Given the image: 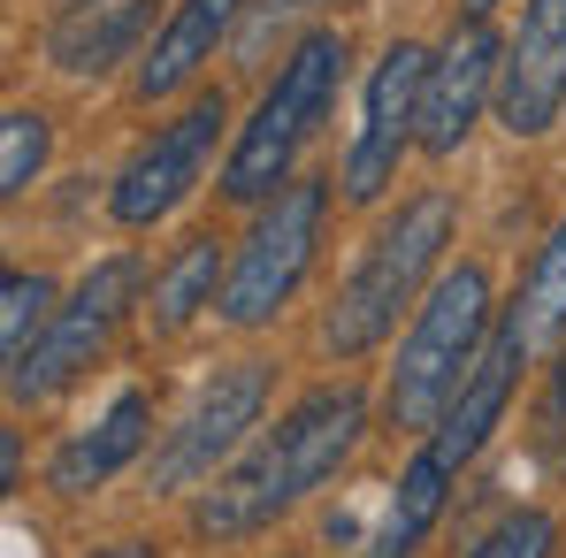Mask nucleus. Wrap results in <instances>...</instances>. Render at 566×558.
Returning a JSON list of instances; mask_svg holds the SVG:
<instances>
[{
  "instance_id": "obj_1",
  "label": "nucleus",
  "mask_w": 566,
  "mask_h": 558,
  "mask_svg": "<svg viewBox=\"0 0 566 558\" xmlns=\"http://www.w3.org/2000/svg\"><path fill=\"white\" fill-rule=\"evenodd\" d=\"M368 429H382V421H376V398H368L360 375H329V382L298 390L276 421L191 497L185 528L199 544H214V551L269 536L276 520H291L306 497H322L345 466L360 460Z\"/></svg>"
},
{
  "instance_id": "obj_2",
  "label": "nucleus",
  "mask_w": 566,
  "mask_h": 558,
  "mask_svg": "<svg viewBox=\"0 0 566 558\" xmlns=\"http://www.w3.org/2000/svg\"><path fill=\"white\" fill-rule=\"evenodd\" d=\"M452 238H460V199L437 191V185L406 191L376 230H368V245L353 253V269L337 276V291L322 298L314 352L337 360V368L382 352V345L398 337V322H413L421 298L437 291V276L452 269V261H444Z\"/></svg>"
},
{
  "instance_id": "obj_3",
  "label": "nucleus",
  "mask_w": 566,
  "mask_h": 558,
  "mask_svg": "<svg viewBox=\"0 0 566 558\" xmlns=\"http://www.w3.org/2000/svg\"><path fill=\"white\" fill-rule=\"evenodd\" d=\"M497 283L482 261H452L437 291L421 298V314L398 329V352H390V368H382V390H376V421L382 436H406V444H421L444 413H452V398L468 390V375L482 368V352H490V337H497Z\"/></svg>"
},
{
  "instance_id": "obj_4",
  "label": "nucleus",
  "mask_w": 566,
  "mask_h": 558,
  "mask_svg": "<svg viewBox=\"0 0 566 558\" xmlns=\"http://www.w3.org/2000/svg\"><path fill=\"white\" fill-rule=\"evenodd\" d=\"M353 77V39L337 23H314L291 54L276 62V77L261 85L253 115L238 123L230 154H222V199L230 207H261L298 177V154L322 138V123L337 115V93Z\"/></svg>"
},
{
  "instance_id": "obj_5",
  "label": "nucleus",
  "mask_w": 566,
  "mask_h": 558,
  "mask_svg": "<svg viewBox=\"0 0 566 558\" xmlns=\"http://www.w3.org/2000/svg\"><path fill=\"white\" fill-rule=\"evenodd\" d=\"M329 207H337V177H291L276 199L253 207L238 253H230V283H222V306L214 322L253 337V329H276L291 314V298L306 291L314 261H322V230H329Z\"/></svg>"
},
{
  "instance_id": "obj_6",
  "label": "nucleus",
  "mask_w": 566,
  "mask_h": 558,
  "mask_svg": "<svg viewBox=\"0 0 566 558\" xmlns=\"http://www.w3.org/2000/svg\"><path fill=\"white\" fill-rule=\"evenodd\" d=\"M269 398H276V360L269 352H238V360H222L214 375H199L185 413L146 452V489L154 497H199L222 466L261 436Z\"/></svg>"
},
{
  "instance_id": "obj_7",
  "label": "nucleus",
  "mask_w": 566,
  "mask_h": 558,
  "mask_svg": "<svg viewBox=\"0 0 566 558\" xmlns=\"http://www.w3.org/2000/svg\"><path fill=\"white\" fill-rule=\"evenodd\" d=\"M146 276H154V269H146L138 253H99L93 269L62 291V314H54V329L39 337V352L8 375V406H54L62 390H77V382L115 352V329L138 322Z\"/></svg>"
},
{
  "instance_id": "obj_8",
  "label": "nucleus",
  "mask_w": 566,
  "mask_h": 558,
  "mask_svg": "<svg viewBox=\"0 0 566 558\" xmlns=\"http://www.w3.org/2000/svg\"><path fill=\"white\" fill-rule=\"evenodd\" d=\"M238 138V123H230V99L222 85H199V93L169 115V123H154V138L115 169V185H107V222L115 230H161L177 207H185L191 191L207 185V169H214V154Z\"/></svg>"
},
{
  "instance_id": "obj_9",
  "label": "nucleus",
  "mask_w": 566,
  "mask_h": 558,
  "mask_svg": "<svg viewBox=\"0 0 566 558\" xmlns=\"http://www.w3.org/2000/svg\"><path fill=\"white\" fill-rule=\"evenodd\" d=\"M429 54L421 39H390L360 85V123H353V146H345V169H337V199L345 207H382L406 154H421V93H429Z\"/></svg>"
},
{
  "instance_id": "obj_10",
  "label": "nucleus",
  "mask_w": 566,
  "mask_h": 558,
  "mask_svg": "<svg viewBox=\"0 0 566 558\" xmlns=\"http://www.w3.org/2000/svg\"><path fill=\"white\" fill-rule=\"evenodd\" d=\"M497 70H505V39L490 15H460L444 31V46L429 54V93H421V154L452 161L468 154L474 123L497 107Z\"/></svg>"
},
{
  "instance_id": "obj_11",
  "label": "nucleus",
  "mask_w": 566,
  "mask_h": 558,
  "mask_svg": "<svg viewBox=\"0 0 566 558\" xmlns=\"http://www.w3.org/2000/svg\"><path fill=\"white\" fill-rule=\"evenodd\" d=\"M490 115L513 146H536L566 123V0H521Z\"/></svg>"
},
{
  "instance_id": "obj_12",
  "label": "nucleus",
  "mask_w": 566,
  "mask_h": 558,
  "mask_svg": "<svg viewBox=\"0 0 566 558\" xmlns=\"http://www.w3.org/2000/svg\"><path fill=\"white\" fill-rule=\"evenodd\" d=\"M154 429H161V398H154L146 382H123L93 421H77V429L54 444V460H46V489L70 497V505H77V497H99L115 474H130V466L161 444Z\"/></svg>"
},
{
  "instance_id": "obj_13",
  "label": "nucleus",
  "mask_w": 566,
  "mask_h": 558,
  "mask_svg": "<svg viewBox=\"0 0 566 558\" xmlns=\"http://www.w3.org/2000/svg\"><path fill=\"white\" fill-rule=\"evenodd\" d=\"M238 15H245V0H169L161 31L146 39V54L130 70V99L138 107H161V99L191 93L207 77V62L238 39Z\"/></svg>"
},
{
  "instance_id": "obj_14",
  "label": "nucleus",
  "mask_w": 566,
  "mask_h": 558,
  "mask_svg": "<svg viewBox=\"0 0 566 558\" xmlns=\"http://www.w3.org/2000/svg\"><path fill=\"white\" fill-rule=\"evenodd\" d=\"M230 253H238V245H230L214 222H199L191 238H177V245L154 261V276H146V298H138V329H146L154 345H169V337H185L191 322H207V314L222 306Z\"/></svg>"
},
{
  "instance_id": "obj_15",
  "label": "nucleus",
  "mask_w": 566,
  "mask_h": 558,
  "mask_svg": "<svg viewBox=\"0 0 566 558\" xmlns=\"http://www.w3.org/2000/svg\"><path fill=\"white\" fill-rule=\"evenodd\" d=\"M528 368H536V352H528V337L497 314V337H490V352H482V368L468 375V390L452 398V413L429 429V444L444 452V460L468 474L482 452H490V436L505 429V406L521 398V382H528Z\"/></svg>"
},
{
  "instance_id": "obj_16",
  "label": "nucleus",
  "mask_w": 566,
  "mask_h": 558,
  "mask_svg": "<svg viewBox=\"0 0 566 558\" xmlns=\"http://www.w3.org/2000/svg\"><path fill=\"white\" fill-rule=\"evenodd\" d=\"M146 31H161L154 0H85V8H62L54 31H46V70L77 77V85H99L107 70H123V62L146 54Z\"/></svg>"
},
{
  "instance_id": "obj_17",
  "label": "nucleus",
  "mask_w": 566,
  "mask_h": 558,
  "mask_svg": "<svg viewBox=\"0 0 566 558\" xmlns=\"http://www.w3.org/2000/svg\"><path fill=\"white\" fill-rule=\"evenodd\" d=\"M452 489H460V466L421 436V444L406 452V466L390 474V497H382V513H376V528H368V544H360V558H421L429 536L444 528V513H452Z\"/></svg>"
},
{
  "instance_id": "obj_18",
  "label": "nucleus",
  "mask_w": 566,
  "mask_h": 558,
  "mask_svg": "<svg viewBox=\"0 0 566 558\" xmlns=\"http://www.w3.org/2000/svg\"><path fill=\"white\" fill-rule=\"evenodd\" d=\"M505 322L528 337V352H536V360L566 345V214L544 230V245H536V261H528L521 291L505 298Z\"/></svg>"
},
{
  "instance_id": "obj_19",
  "label": "nucleus",
  "mask_w": 566,
  "mask_h": 558,
  "mask_svg": "<svg viewBox=\"0 0 566 558\" xmlns=\"http://www.w3.org/2000/svg\"><path fill=\"white\" fill-rule=\"evenodd\" d=\"M54 314H62V283L46 269H8L0 276V368H23L39 352V337L54 329Z\"/></svg>"
},
{
  "instance_id": "obj_20",
  "label": "nucleus",
  "mask_w": 566,
  "mask_h": 558,
  "mask_svg": "<svg viewBox=\"0 0 566 558\" xmlns=\"http://www.w3.org/2000/svg\"><path fill=\"white\" fill-rule=\"evenodd\" d=\"M46 161H54V115L46 107H8L0 115V199L15 207L46 177Z\"/></svg>"
},
{
  "instance_id": "obj_21",
  "label": "nucleus",
  "mask_w": 566,
  "mask_h": 558,
  "mask_svg": "<svg viewBox=\"0 0 566 558\" xmlns=\"http://www.w3.org/2000/svg\"><path fill=\"white\" fill-rule=\"evenodd\" d=\"M460 558H559V513L552 505H505Z\"/></svg>"
},
{
  "instance_id": "obj_22",
  "label": "nucleus",
  "mask_w": 566,
  "mask_h": 558,
  "mask_svg": "<svg viewBox=\"0 0 566 558\" xmlns=\"http://www.w3.org/2000/svg\"><path fill=\"white\" fill-rule=\"evenodd\" d=\"M322 0H245V15H238V39H230V54H238V70H269V46H298L291 31L314 15Z\"/></svg>"
},
{
  "instance_id": "obj_23",
  "label": "nucleus",
  "mask_w": 566,
  "mask_h": 558,
  "mask_svg": "<svg viewBox=\"0 0 566 558\" xmlns=\"http://www.w3.org/2000/svg\"><path fill=\"white\" fill-rule=\"evenodd\" d=\"M528 452L544 474H566V345L552 352V368L536 382V413H528Z\"/></svg>"
},
{
  "instance_id": "obj_24",
  "label": "nucleus",
  "mask_w": 566,
  "mask_h": 558,
  "mask_svg": "<svg viewBox=\"0 0 566 558\" xmlns=\"http://www.w3.org/2000/svg\"><path fill=\"white\" fill-rule=\"evenodd\" d=\"M0 482L23 489V429H0Z\"/></svg>"
},
{
  "instance_id": "obj_25",
  "label": "nucleus",
  "mask_w": 566,
  "mask_h": 558,
  "mask_svg": "<svg viewBox=\"0 0 566 558\" xmlns=\"http://www.w3.org/2000/svg\"><path fill=\"white\" fill-rule=\"evenodd\" d=\"M85 558H161V544H154V536H123V544H99V551H85Z\"/></svg>"
},
{
  "instance_id": "obj_26",
  "label": "nucleus",
  "mask_w": 566,
  "mask_h": 558,
  "mask_svg": "<svg viewBox=\"0 0 566 558\" xmlns=\"http://www.w3.org/2000/svg\"><path fill=\"white\" fill-rule=\"evenodd\" d=\"M460 8H468V15H490V8H497V0H460Z\"/></svg>"
},
{
  "instance_id": "obj_27",
  "label": "nucleus",
  "mask_w": 566,
  "mask_h": 558,
  "mask_svg": "<svg viewBox=\"0 0 566 558\" xmlns=\"http://www.w3.org/2000/svg\"><path fill=\"white\" fill-rule=\"evenodd\" d=\"M62 8H85V0H54V15H62Z\"/></svg>"
},
{
  "instance_id": "obj_28",
  "label": "nucleus",
  "mask_w": 566,
  "mask_h": 558,
  "mask_svg": "<svg viewBox=\"0 0 566 558\" xmlns=\"http://www.w3.org/2000/svg\"><path fill=\"white\" fill-rule=\"evenodd\" d=\"M291 558H298V551H291Z\"/></svg>"
}]
</instances>
